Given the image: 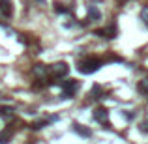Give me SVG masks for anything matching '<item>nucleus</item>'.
Masks as SVG:
<instances>
[{
  "mask_svg": "<svg viewBox=\"0 0 148 144\" xmlns=\"http://www.w3.org/2000/svg\"><path fill=\"white\" fill-rule=\"evenodd\" d=\"M99 68H101V60H98V58H88V60H83L79 64V71L84 73V75L98 71Z\"/></svg>",
  "mask_w": 148,
  "mask_h": 144,
  "instance_id": "f257e3e1",
  "label": "nucleus"
},
{
  "mask_svg": "<svg viewBox=\"0 0 148 144\" xmlns=\"http://www.w3.org/2000/svg\"><path fill=\"white\" fill-rule=\"evenodd\" d=\"M68 71H69V66L66 62H56V64L49 66V73L53 77H66Z\"/></svg>",
  "mask_w": 148,
  "mask_h": 144,
  "instance_id": "f03ea898",
  "label": "nucleus"
},
{
  "mask_svg": "<svg viewBox=\"0 0 148 144\" xmlns=\"http://www.w3.org/2000/svg\"><path fill=\"white\" fill-rule=\"evenodd\" d=\"M77 90H79V83L77 81H64L62 83V94L66 97H73Z\"/></svg>",
  "mask_w": 148,
  "mask_h": 144,
  "instance_id": "7ed1b4c3",
  "label": "nucleus"
},
{
  "mask_svg": "<svg viewBox=\"0 0 148 144\" xmlns=\"http://www.w3.org/2000/svg\"><path fill=\"white\" fill-rule=\"evenodd\" d=\"M96 36L111 40V38H114V36H116V26H114V25H111V26H107V28H99V30H96Z\"/></svg>",
  "mask_w": 148,
  "mask_h": 144,
  "instance_id": "20e7f679",
  "label": "nucleus"
},
{
  "mask_svg": "<svg viewBox=\"0 0 148 144\" xmlns=\"http://www.w3.org/2000/svg\"><path fill=\"white\" fill-rule=\"evenodd\" d=\"M0 13H2L4 17H11V13H13L11 0H0Z\"/></svg>",
  "mask_w": 148,
  "mask_h": 144,
  "instance_id": "39448f33",
  "label": "nucleus"
},
{
  "mask_svg": "<svg viewBox=\"0 0 148 144\" xmlns=\"http://www.w3.org/2000/svg\"><path fill=\"white\" fill-rule=\"evenodd\" d=\"M94 120L96 122H101V124H107V116H109V111L107 109H103V107H99V109H96L94 111Z\"/></svg>",
  "mask_w": 148,
  "mask_h": 144,
  "instance_id": "423d86ee",
  "label": "nucleus"
},
{
  "mask_svg": "<svg viewBox=\"0 0 148 144\" xmlns=\"http://www.w3.org/2000/svg\"><path fill=\"white\" fill-rule=\"evenodd\" d=\"M0 118L2 120H11L13 118V109H11L10 105H2V107H0Z\"/></svg>",
  "mask_w": 148,
  "mask_h": 144,
  "instance_id": "0eeeda50",
  "label": "nucleus"
},
{
  "mask_svg": "<svg viewBox=\"0 0 148 144\" xmlns=\"http://www.w3.org/2000/svg\"><path fill=\"white\" fill-rule=\"evenodd\" d=\"M11 135H13V129H11V127H6V129L0 133V144H8L11 141Z\"/></svg>",
  "mask_w": 148,
  "mask_h": 144,
  "instance_id": "6e6552de",
  "label": "nucleus"
},
{
  "mask_svg": "<svg viewBox=\"0 0 148 144\" xmlns=\"http://www.w3.org/2000/svg\"><path fill=\"white\" fill-rule=\"evenodd\" d=\"M73 129H75L79 135H83V137H90V135H92L90 129H88V127H84L83 124H73Z\"/></svg>",
  "mask_w": 148,
  "mask_h": 144,
  "instance_id": "1a4fd4ad",
  "label": "nucleus"
},
{
  "mask_svg": "<svg viewBox=\"0 0 148 144\" xmlns=\"http://www.w3.org/2000/svg\"><path fill=\"white\" fill-rule=\"evenodd\" d=\"M101 17V13H99V10L96 6H90L88 8V17H86V21H90V19H99Z\"/></svg>",
  "mask_w": 148,
  "mask_h": 144,
  "instance_id": "9d476101",
  "label": "nucleus"
},
{
  "mask_svg": "<svg viewBox=\"0 0 148 144\" xmlns=\"http://www.w3.org/2000/svg\"><path fill=\"white\" fill-rule=\"evenodd\" d=\"M34 73H36L38 77H43V75H47V68H45V66H41V64H38L36 68H34Z\"/></svg>",
  "mask_w": 148,
  "mask_h": 144,
  "instance_id": "9b49d317",
  "label": "nucleus"
},
{
  "mask_svg": "<svg viewBox=\"0 0 148 144\" xmlns=\"http://www.w3.org/2000/svg\"><path fill=\"white\" fill-rule=\"evenodd\" d=\"M54 10H56L58 13H60V11H62V13H68V11H69V8L66 6V4H60V2H54Z\"/></svg>",
  "mask_w": 148,
  "mask_h": 144,
  "instance_id": "f8f14e48",
  "label": "nucleus"
},
{
  "mask_svg": "<svg viewBox=\"0 0 148 144\" xmlns=\"http://www.w3.org/2000/svg\"><path fill=\"white\" fill-rule=\"evenodd\" d=\"M139 90H141L143 94H148V77H146V79H143L141 83H139Z\"/></svg>",
  "mask_w": 148,
  "mask_h": 144,
  "instance_id": "ddd939ff",
  "label": "nucleus"
},
{
  "mask_svg": "<svg viewBox=\"0 0 148 144\" xmlns=\"http://www.w3.org/2000/svg\"><path fill=\"white\" fill-rule=\"evenodd\" d=\"M141 21L148 26V6H146V8H143V11H141Z\"/></svg>",
  "mask_w": 148,
  "mask_h": 144,
  "instance_id": "4468645a",
  "label": "nucleus"
},
{
  "mask_svg": "<svg viewBox=\"0 0 148 144\" xmlns=\"http://www.w3.org/2000/svg\"><path fill=\"white\" fill-rule=\"evenodd\" d=\"M45 124H47V122H36V124H32L30 127H34V129H40V127H43Z\"/></svg>",
  "mask_w": 148,
  "mask_h": 144,
  "instance_id": "2eb2a0df",
  "label": "nucleus"
}]
</instances>
